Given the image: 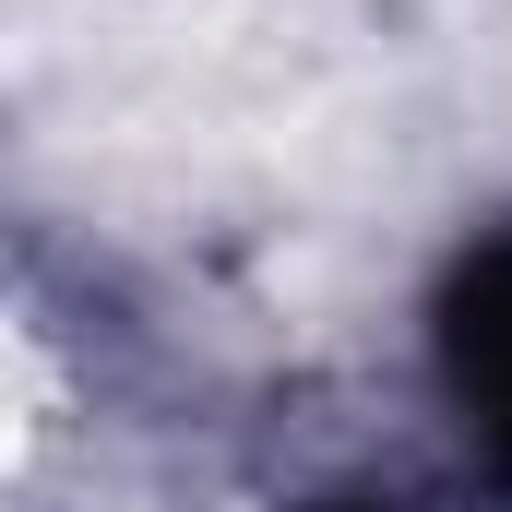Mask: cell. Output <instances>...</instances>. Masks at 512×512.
Returning a JSON list of instances; mask_svg holds the SVG:
<instances>
[{"instance_id": "1", "label": "cell", "mask_w": 512, "mask_h": 512, "mask_svg": "<svg viewBox=\"0 0 512 512\" xmlns=\"http://www.w3.org/2000/svg\"><path fill=\"white\" fill-rule=\"evenodd\" d=\"M441 382L465 405V441L489 453V477L512 489V239H489L441 286Z\"/></svg>"}]
</instances>
